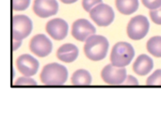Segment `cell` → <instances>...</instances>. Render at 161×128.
Instances as JSON below:
<instances>
[{
	"label": "cell",
	"instance_id": "6da1fadb",
	"mask_svg": "<svg viewBox=\"0 0 161 128\" xmlns=\"http://www.w3.org/2000/svg\"><path fill=\"white\" fill-rule=\"evenodd\" d=\"M41 81L46 86H61L68 79V71L66 67L58 63H49L45 65L40 75Z\"/></svg>",
	"mask_w": 161,
	"mask_h": 128
},
{
	"label": "cell",
	"instance_id": "7a4b0ae2",
	"mask_svg": "<svg viewBox=\"0 0 161 128\" xmlns=\"http://www.w3.org/2000/svg\"><path fill=\"white\" fill-rule=\"evenodd\" d=\"M108 46L109 43L106 37L94 34L85 42L84 53L89 59L99 61L106 58Z\"/></svg>",
	"mask_w": 161,
	"mask_h": 128
},
{
	"label": "cell",
	"instance_id": "3957f363",
	"mask_svg": "<svg viewBox=\"0 0 161 128\" xmlns=\"http://www.w3.org/2000/svg\"><path fill=\"white\" fill-rule=\"evenodd\" d=\"M135 56L133 46L125 42H117L110 53L111 64L116 67H125L132 61Z\"/></svg>",
	"mask_w": 161,
	"mask_h": 128
},
{
	"label": "cell",
	"instance_id": "277c9868",
	"mask_svg": "<svg viewBox=\"0 0 161 128\" xmlns=\"http://www.w3.org/2000/svg\"><path fill=\"white\" fill-rule=\"evenodd\" d=\"M149 27L150 24L148 19L143 15H137L129 21L126 33L131 40L140 41L147 35Z\"/></svg>",
	"mask_w": 161,
	"mask_h": 128
},
{
	"label": "cell",
	"instance_id": "5b68a950",
	"mask_svg": "<svg viewBox=\"0 0 161 128\" xmlns=\"http://www.w3.org/2000/svg\"><path fill=\"white\" fill-rule=\"evenodd\" d=\"M32 21L25 15H14L11 19V35L13 40H24L32 31Z\"/></svg>",
	"mask_w": 161,
	"mask_h": 128
},
{
	"label": "cell",
	"instance_id": "8992f818",
	"mask_svg": "<svg viewBox=\"0 0 161 128\" xmlns=\"http://www.w3.org/2000/svg\"><path fill=\"white\" fill-rule=\"evenodd\" d=\"M90 17L98 26H108L114 21L115 13L110 6L101 3L90 11Z\"/></svg>",
	"mask_w": 161,
	"mask_h": 128
},
{
	"label": "cell",
	"instance_id": "52a82bcc",
	"mask_svg": "<svg viewBox=\"0 0 161 128\" xmlns=\"http://www.w3.org/2000/svg\"><path fill=\"white\" fill-rule=\"evenodd\" d=\"M126 76V70L125 67H116L112 64L106 65L101 72L102 79L108 85H123Z\"/></svg>",
	"mask_w": 161,
	"mask_h": 128
},
{
	"label": "cell",
	"instance_id": "ba28073f",
	"mask_svg": "<svg viewBox=\"0 0 161 128\" xmlns=\"http://www.w3.org/2000/svg\"><path fill=\"white\" fill-rule=\"evenodd\" d=\"M96 29L94 25L86 19H78L73 23L72 35L79 42H86L91 36L94 35Z\"/></svg>",
	"mask_w": 161,
	"mask_h": 128
},
{
	"label": "cell",
	"instance_id": "9c48e42d",
	"mask_svg": "<svg viewBox=\"0 0 161 128\" xmlns=\"http://www.w3.org/2000/svg\"><path fill=\"white\" fill-rule=\"evenodd\" d=\"M29 49L39 58H44L52 52L53 44L45 35L38 34L30 40Z\"/></svg>",
	"mask_w": 161,
	"mask_h": 128
},
{
	"label": "cell",
	"instance_id": "30bf717a",
	"mask_svg": "<svg viewBox=\"0 0 161 128\" xmlns=\"http://www.w3.org/2000/svg\"><path fill=\"white\" fill-rule=\"evenodd\" d=\"M68 24L61 18H55L47 22L45 30L47 34L56 41H61L68 35Z\"/></svg>",
	"mask_w": 161,
	"mask_h": 128
},
{
	"label": "cell",
	"instance_id": "8fae6325",
	"mask_svg": "<svg viewBox=\"0 0 161 128\" xmlns=\"http://www.w3.org/2000/svg\"><path fill=\"white\" fill-rule=\"evenodd\" d=\"M58 4L57 0H34L33 11L40 18H48L57 14Z\"/></svg>",
	"mask_w": 161,
	"mask_h": 128
},
{
	"label": "cell",
	"instance_id": "7c38bea8",
	"mask_svg": "<svg viewBox=\"0 0 161 128\" xmlns=\"http://www.w3.org/2000/svg\"><path fill=\"white\" fill-rule=\"evenodd\" d=\"M16 66L18 71L25 75L32 76L35 75L39 69V61L30 55L25 54L20 56L16 60Z\"/></svg>",
	"mask_w": 161,
	"mask_h": 128
},
{
	"label": "cell",
	"instance_id": "4fadbf2b",
	"mask_svg": "<svg viewBox=\"0 0 161 128\" xmlns=\"http://www.w3.org/2000/svg\"><path fill=\"white\" fill-rule=\"evenodd\" d=\"M78 48L73 43H65L57 51V58L65 63L74 62L78 57Z\"/></svg>",
	"mask_w": 161,
	"mask_h": 128
},
{
	"label": "cell",
	"instance_id": "5bb4252c",
	"mask_svg": "<svg viewBox=\"0 0 161 128\" xmlns=\"http://www.w3.org/2000/svg\"><path fill=\"white\" fill-rule=\"evenodd\" d=\"M153 68H154L153 59L149 56H147L145 54H142V55L139 56L137 58V59L135 60L134 64H133L134 72L137 75H142V76L146 75L149 73H151Z\"/></svg>",
	"mask_w": 161,
	"mask_h": 128
},
{
	"label": "cell",
	"instance_id": "9a60e30c",
	"mask_svg": "<svg viewBox=\"0 0 161 128\" xmlns=\"http://www.w3.org/2000/svg\"><path fill=\"white\" fill-rule=\"evenodd\" d=\"M92 80L91 74L84 69L75 71L71 77V82L75 86H89L92 84Z\"/></svg>",
	"mask_w": 161,
	"mask_h": 128
},
{
	"label": "cell",
	"instance_id": "2e32d148",
	"mask_svg": "<svg viewBox=\"0 0 161 128\" xmlns=\"http://www.w3.org/2000/svg\"><path fill=\"white\" fill-rule=\"evenodd\" d=\"M117 9L125 15H130L139 8V0H116Z\"/></svg>",
	"mask_w": 161,
	"mask_h": 128
},
{
	"label": "cell",
	"instance_id": "e0dca14e",
	"mask_svg": "<svg viewBox=\"0 0 161 128\" xmlns=\"http://www.w3.org/2000/svg\"><path fill=\"white\" fill-rule=\"evenodd\" d=\"M146 47L152 56L156 58H161V36H155L149 39Z\"/></svg>",
	"mask_w": 161,
	"mask_h": 128
},
{
	"label": "cell",
	"instance_id": "ac0fdd59",
	"mask_svg": "<svg viewBox=\"0 0 161 128\" xmlns=\"http://www.w3.org/2000/svg\"><path fill=\"white\" fill-rule=\"evenodd\" d=\"M146 85L148 86H161V69L155 71L147 79Z\"/></svg>",
	"mask_w": 161,
	"mask_h": 128
},
{
	"label": "cell",
	"instance_id": "d6986e66",
	"mask_svg": "<svg viewBox=\"0 0 161 128\" xmlns=\"http://www.w3.org/2000/svg\"><path fill=\"white\" fill-rule=\"evenodd\" d=\"M30 0H11V7L13 10L22 11L28 8Z\"/></svg>",
	"mask_w": 161,
	"mask_h": 128
},
{
	"label": "cell",
	"instance_id": "ffe728a7",
	"mask_svg": "<svg viewBox=\"0 0 161 128\" xmlns=\"http://www.w3.org/2000/svg\"><path fill=\"white\" fill-rule=\"evenodd\" d=\"M16 86H36L37 83L34 79H32L30 76H23V77H19L15 83Z\"/></svg>",
	"mask_w": 161,
	"mask_h": 128
},
{
	"label": "cell",
	"instance_id": "44dd1931",
	"mask_svg": "<svg viewBox=\"0 0 161 128\" xmlns=\"http://www.w3.org/2000/svg\"><path fill=\"white\" fill-rule=\"evenodd\" d=\"M101 3L102 0H82V7L87 12H90L95 6Z\"/></svg>",
	"mask_w": 161,
	"mask_h": 128
},
{
	"label": "cell",
	"instance_id": "7402d4cb",
	"mask_svg": "<svg viewBox=\"0 0 161 128\" xmlns=\"http://www.w3.org/2000/svg\"><path fill=\"white\" fill-rule=\"evenodd\" d=\"M149 14H150L151 20L155 24L161 25V7L156 9H151Z\"/></svg>",
	"mask_w": 161,
	"mask_h": 128
},
{
	"label": "cell",
	"instance_id": "603a6c76",
	"mask_svg": "<svg viewBox=\"0 0 161 128\" xmlns=\"http://www.w3.org/2000/svg\"><path fill=\"white\" fill-rule=\"evenodd\" d=\"M144 7L151 9H156L161 7V0H142Z\"/></svg>",
	"mask_w": 161,
	"mask_h": 128
},
{
	"label": "cell",
	"instance_id": "cb8c5ba5",
	"mask_svg": "<svg viewBox=\"0 0 161 128\" xmlns=\"http://www.w3.org/2000/svg\"><path fill=\"white\" fill-rule=\"evenodd\" d=\"M123 85H125V86H136V85H139V81L136 77H134L132 75H128V76H126Z\"/></svg>",
	"mask_w": 161,
	"mask_h": 128
},
{
	"label": "cell",
	"instance_id": "d4e9b609",
	"mask_svg": "<svg viewBox=\"0 0 161 128\" xmlns=\"http://www.w3.org/2000/svg\"><path fill=\"white\" fill-rule=\"evenodd\" d=\"M22 44V41L20 40H13L12 39V50L13 51H16Z\"/></svg>",
	"mask_w": 161,
	"mask_h": 128
},
{
	"label": "cell",
	"instance_id": "484cf974",
	"mask_svg": "<svg viewBox=\"0 0 161 128\" xmlns=\"http://www.w3.org/2000/svg\"><path fill=\"white\" fill-rule=\"evenodd\" d=\"M62 3H64V4H67V5H69V4H74V3H75L77 0H60Z\"/></svg>",
	"mask_w": 161,
	"mask_h": 128
}]
</instances>
